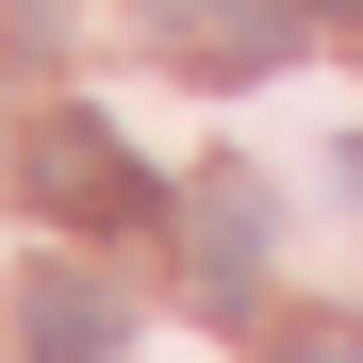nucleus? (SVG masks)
<instances>
[{
	"mask_svg": "<svg viewBox=\"0 0 363 363\" xmlns=\"http://www.w3.org/2000/svg\"><path fill=\"white\" fill-rule=\"evenodd\" d=\"M17 199H33L50 231H149V215H165V182L116 149L99 116H33V133H17Z\"/></svg>",
	"mask_w": 363,
	"mask_h": 363,
	"instance_id": "1",
	"label": "nucleus"
},
{
	"mask_svg": "<svg viewBox=\"0 0 363 363\" xmlns=\"http://www.w3.org/2000/svg\"><path fill=\"white\" fill-rule=\"evenodd\" d=\"M17 363H116V297L99 281H33L17 297Z\"/></svg>",
	"mask_w": 363,
	"mask_h": 363,
	"instance_id": "2",
	"label": "nucleus"
},
{
	"mask_svg": "<svg viewBox=\"0 0 363 363\" xmlns=\"http://www.w3.org/2000/svg\"><path fill=\"white\" fill-rule=\"evenodd\" d=\"M248 248H264V199L215 182V199H199V297H248Z\"/></svg>",
	"mask_w": 363,
	"mask_h": 363,
	"instance_id": "3",
	"label": "nucleus"
},
{
	"mask_svg": "<svg viewBox=\"0 0 363 363\" xmlns=\"http://www.w3.org/2000/svg\"><path fill=\"white\" fill-rule=\"evenodd\" d=\"M264 363H363V314H297V330H281Z\"/></svg>",
	"mask_w": 363,
	"mask_h": 363,
	"instance_id": "4",
	"label": "nucleus"
},
{
	"mask_svg": "<svg viewBox=\"0 0 363 363\" xmlns=\"http://www.w3.org/2000/svg\"><path fill=\"white\" fill-rule=\"evenodd\" d=\"M297 17H330V33H363V0H297Z\"/></svg>",
	"mask_w": 363,
	"mask_h": 363,
	"instance_id": "5",
	"label": "nucleus"
}]
</instances>
